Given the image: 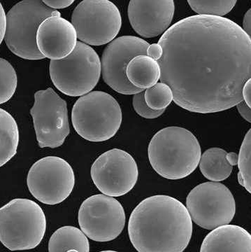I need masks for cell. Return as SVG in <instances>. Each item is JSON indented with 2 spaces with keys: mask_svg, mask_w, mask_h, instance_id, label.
Returning a JSON list of instances; mask_svg holds the SVG:
<instances>
[{
  "mask_svg": "<svg viewBox=\"0 0 251 252\" xmlns=\"http://www.w3.org/2000/svg\"><path fill=\"white\" fill-rule=\"evenodd\" d=\"M158 44L161 82L181 108L199 114L223 112L243 100L251 77V38L223 16L195 15L168 28Z\"/></svg>",
  "mask_w": 251,
  "mask_h": 252,
  "instance_id": "cell-1",
  "label": "cell"
},
{
  "mask_svg": "<svg viewBox=\"0 0 251 252\" xmlns=\"http://www.w3.org/2000/svg\"><path fill=\"white\" fill-rule=\"evenodd\" d=\"M193 230L187 207L169 195L144 199L129 219V238L139 252H182L191 242Z\"/></svg>",
  "mask_w": 251,
  "mask_h": 252,
  "instance_id": "cell-2",
  "label": "cell"
},
{
  "mask_svg": "<svg viewBox=\"0 0 251 252\" xmlns=\"http://www.w3.org/2000/svg\"><path fill=\"white\" fill-rule=\"evenodd\" d=\"M200 144L191 131L170 126L158 131L150 141L148 160L153 170L163 178L182 180L199 165Z\"/></svg>",
  "mask_w": 251,
  "mask_h": 252,
  "instance_id": "cell-3",
  "label": "cell"
},
{
  "mask_svg": "<svg viewBox=\"0 0 251 252\" xmlns=\"http://www.w3.org/2000/svg\"><path fill=\"white\" fill-rule=\"evenodd\" d=\"M46 230L45 213L32 200L16 198L0 207V242L11 251L37 248Z\"/></svg>",
  "mask_w": 251,
  "mask_h": 252,
  "instance_id": "cell-4",
  "label": "cell"
},
{
  "mask_svg": "<svg viewBox=\"0 0 251 252\" xmlns=\"http://www.w3.org/2000/svg\"><path fill=\"white\" fill-rule=\"evenodd\" d=\"M123 120L118 101L103 91H92L82 95L72 111V125L85 140L101 142L116 135Z\"/></svg>",
  "mask_w": 251,
  "mask_h": 252,
  "instance_id": "cell-5",
  "label": "cell"
},
{
  "mask_svg": "<svg viewBox=\"0 0 251 252\" xmlns=\"http://www.w3.org/2000/svg\"><path fill=\"white\" fill-rule=\"evenodd\" d=\"M54 16L61 14L41 0H23L14 5L6 15L4 39L10 51L29 61L45 59L38 49L37 33L41 23Z\"/></svg>",
  "mask_w": 251,
  "mask_h": 252,
  "instance_id": "cell-6",
  "label": "cell"
},
{
  "mask_svg": "<svg viewBox=\"0 0 251 252\" xmlns=\"http://www.w3.org/2000/svg\"><path fill=\"white\" fill-rule=\"evenodd\" d=\"M101 61L90 46L79 41L64 59L51 60L49 72L53 84L62 94L79 97L95 89L100 79Z\"/></svg>",
  "mask_w": 251,
  "mask_h": 252,
  "instance_id": "cell-7",
  "label": "cell"
},
{
  "mask_svg": "<svg viewBox=\"0 0 251 252\" xmlns=\"http://www.w3.org/2000/svg\"><path fill=\"white\" fill-rule=\"evenodd\" d=\"M72 23L79 39L87 45L97 46L116 37L122 18L118 7L110 0H83L74 10Z\"/></svg>",
  "mask_w": 251,
  "mask_h": 252,
  "instance_id": "cell-8",
  "label": "cell"
},
{
  "mask_svg": "<svg viewBox=\"0 0 251 252\" xmlns=\"http://www.w3.org/2000/svg\"><path fill=\"white\" fill-rule=\"evenodd\" d=\"M186 207L193 221L206 230L230 223L236 213L235 200L230 190L223 184L211 181L191 190Z\"/></svg>",
  "mask_w": 251,
  "mask_h": 252,
  "instance_id": "cell-9",
  "label": "cell"
},
{
  "mask_svg": "<svg viewBox=\"0 0 251 252\" xmlns=\"http://www.w3.org/2000/svg\"><path fill=\"white\" fill-rule=\"evenodd\" d=\"M27 185L34 198L41 203L55 205L64 201L75 185L73 168L57 157H46L34 162L27 176Z\"/></svg>",
  "mask_w": 251,
  "mask_h": 252,
  "instance_id": "cell-10",
  "label": "cell"
},
{
  "mask_svg": "<svg viewBox=\"0 0 251 252\" xmlns=\"http://www.w3.org/2000/svg\"><path fill=\"white\" fill-rule=\"evenodd\" d=\"M79 226L87 238L99 243L118 238L125 228L123 205L105 194L92 195L83 202L78 215Z\"/></svg>",
  "mask_w": 251,
  "mask_h": 252,
  "instance_id": "cell-11",
  "label": "cell"
},
{
  "mask_svg": "<svg viewBox=\"0 0 251 252\" xmlns=\"http://www.w3.org/2000/svg\"><path fill=\"white\" fill-rule=\"evenodd\" d=\"M30 114L40 148L55 149L64 144L70 133L67 104L52 88L35 93Z\"/></svg>",
  "mask_w": 251,
  "mask_h": 252,
  "instance_id": "cell-12",
  "label": "cell"
},
{
  "mask_svg": "<svg viewBox=\"0 0 251 252\" xmlns=\"http://www.w3.org/2000/svg\"><path fill=\"white\" fill-rule=\"evenodd\" d=\"M90 175L101 193L120 197L131 191L136 185L139 169L130 154L122 149H113L97 158L92 165Z\"/></svg>",
  "mask_w": 251,
  "mask_h": 252,
  "instance_id": "cell-13",
  "label": "cell"
},
{
  "mask_svg": "<svg viewBox=\"0 0 251 252\" xmlns=\"http://www.w3.org/2000/svg\"><path fill=\"white\" fill-rule=\"evenodd\" d=\"M149 43L135 36H122L111 41L102 56L103 80L115 92L135 94L143 89L134 86L128 81L126 68L130 60L140 54H146Z\"/></svg>",
  "mask_w": 251,
  "mask_h": 252,
  "instance_id": "cell-14",
  "label": "cell"
},
{
  "mask_svg": "<svg viewBox=\"0 0 251 252\" xmlns=\"http://www.w3.org/2000/svg\"><path fill=\"white\" fill-rule=\"evenodd\" d=\"M174 11V0H130L128 14L130 25L139 35L154 38L169 28Z\"/></svg>",
  "mask_w": 251,
  "mask_h": 252,
  "instance_id": "cell-15",
  "label": "cell"
},
{
  "mask_svg": "<svg viewBox=\"0 0 251 252\" xmlns=\"http://www.w3.org/2000/svg\"><path fill=\"white\" fill-rule=\"evenodd\" d=\"M77 33L72 23L60 16H51L38 28L37 44L41 54L51 60L64 59L73 51Z\"/></svg>",
  "mask_w": 251,
  "mask_h": 252,
  "instance_id": "cell-16",
  "label": "cell"
},
{
  "mask_svg": "<svg viewBox=\"0 0 251 252\" xmlns=\"http://www.w3.org/2000/svg\"><path fill=\"white\" fill-rule=\"evenodd\" d=\"M201 252H251V235L237 225L227 223L211 230L203 240Z\"/></svg>",
  "mask_w": 251,
  "mask_h": 252,
  "instance_id": "cell-17",
  "label": "cell"
},
{
  "mask_svg": "<svg viewBox=\"0 0 251 252\" xmlns=\"http://www.w3.org/2000/svg\"><path fill=\"white\" fill-rule=\"evenodd\" d=\"M126 76L134 86L144 90L160 80L159 63L146 54L137 55L129 62Z\"/></svg>",
  "mask_w": 251,
  "mask_h": 252,
  "instance_id": "cell-18",
  "label": "cell"
},
{
  "mask_svg": "<svg viewBox=\"0 0 251 252\" xmlns=\"http://www.w3.org/2000/svg\"><path fill=\"white\" fill-rule=\"evenodd\" d=\"M49 252L90 251L88 239L82 230L72 225L61 227L54 232L49 240Z\"/></svg>",
  "mask_w": 251,
  "mask_h": 252,
  "instance_id": "cell-19",
  "label": "cell"
},
{
  "mask_svg": "<svg viewBox=\"0 0 251 252\" xmlns=\"http://www.w3.org/2000/svg\"><path fill=\"white\" fill-rule=\"evenodd\" d=\"M227 153L219 147H213L204 152L198 165L203 176L211 182L227 180L233 170V166L226 159Z\"/></svg>",
  "mask_w": 251,
  "mask_h": 252,
  "instance_id": "cell-20",
  "label": "cell"
},
{
  "mask_svg": "<svg viewBox=\"0 0 251 252\" xmlns=\"http://www.w3.org/2000/svg\"><path fill=\"white\" fill-rule=\"evenodd\" d=\"M19 144L17 123L9 112L0 108V167L15 157Z\"/></svg>",
  "mask_w": 251,
  "mask_h": 252,
  "instance_id": "cell-21",
  "label": "cell"
},
{
  "mask_svg": "<svg viewBox=\"0 0 251 252\" xmlns=\"http://www.w3.org/2000/svg\"><path fill=\"white\" fill-rule=\"evenodd\" d=\"M191 9L198 15L224 16L235 6L237 0H187Z\"/></svg>",
  "mask_w": 251,
  "mask_h": 252,
  "instance_id": "cell-22",
  "label": "cell"
},
{
  "mask_svg": "<svg viewBox=\"0 0 251 252\" xmlns=\"http://www.w3.org/2000/svg\"><path fill=\"white\" fill-rule=\"evenodd\" d=\"M144 99L150 108L163 110L167 108L173 101L172 91L165 83L158 82L144 91Z\"/></svg>",
  "mask_w": 251,
  "mask_h": 252,
  "instance_id": "cell-23",
  "label": "cell"
},
{
  "mask_svg": "<svg viewBox=\"0 0 251 252\" xmlns=\"http://www.w3.org/2000/svg\"><path fill=\"white\" fill-rule=\"evenodd\" d=\"M16 70L6 60L0 58V104L11 99L17 89Z\"/></svg>",
  "mask_w": 251,
  "mask_h": 252,
  "instance_id": "cell-24",
  "label": "cell"
},
{
  "mask_svg": "<svg viewBox=\"0 0 251 252\" xmlns=\"http://www.w3.org/2000/svg\"><path fill=\"white\" fill-rule=\"evenodd\" d=\"M251 129L244 137L240 151L238 155L237 165L239 174L242 177L244 186L249 193L251 192Z\"/></svg>",
  "mask_w": 251,
  "mask_h": 252,
  "instance_id": "cell-25",
  "label": "cell"
},
{
  "mask_svg": "<svg viewBox=\"0 0 251 252\" xmlns=\"http://www.w3.org/2000/svg\"><path fill=\"white\" fill-rule=\"evenodd\" d=\"M133 105L135 112L140 117L146 119H155L163 115V110H153L147 105L144 99V91L133 94Z\"/></svg>",
  "mask_w": 251,
  "mask_h": 252,
  "instance_id": "cell-26",
  "label": "cell"
},
{
  "mask_svg": "<svg viewBox=\"0 0 251 252\" xmlns=\"http://www.w3.org/2000/svg\"><path fill=\"white\" fill-rule=\"evenodd\" d=\"M48 7L53 9H62L69 7L75 0H41Z\"/></svg>",
  "mask_w": 251,
  "mask_h": 252,
  "instance_id": "cell-27",
  "label": "cell"
},
{
  "mask_svg": "<svg viewBox=\"0 0 251 252\" xmlns=\"http://www.w3.org/2000/svg\"><path fill=\"white\" fill-rule=\"evenodd\" d=\"M163 54V49L159 44H152L148 46L146 50V55L151 59L158 61Z\"/></svg>",
  "mask_w": 251,
  "mask_h": 252,
  "instance_id": "cell-28",
  "label": "cell"
},
{
  "mask_svg": "<svg viewBox=\"0 0 251 252\" xmlns=\"http://www.w3.org/2000/svg\"><path fill=\"white\" fill-rule=\"evenodd\" d=\"M238 112L247 122H251V107H249L244 100L241 101L237 104Z\"/></svg>",
  "mask_w": 251,
  "mask_h": 252,
  "instance_id": "cell-29",
  "label": "cell"
},
{
  "mask_svg": "<svg viewBox=\"0 0 251 252\" xmlns=\"http://www.w3.org/2000/svg\"><path fill=\"white\" fill-rule=\"evenodd\" d=\"M6 14L2 4L0 2V45L4 39L5 31H6Z\"/></svg>",
  "mask_w": 251,
  "mask_h": 252,
  "instance_id": "cell-30",
  "label": "cell"
},
{
  "mask_svg": "<svg viewBox=\"0 0 251 252\" xmlns=\"http://www.w3.org/2000/svg\"><path fill=\"white\" fill-rule=\"evenodd\" d=\"M243 100L251 107V79L246 81L242 89Z\"/></svg>",
  "mask_w": 251,
  "mask_h": 252,
  "instance_id": "cell-31",
  "label": "cell"
},
{
  "mask_svg": "<svg viewBox=\"0 0 251 252\" xmlns=\"http://www.w3.org/2000/svg\"><path fill=\"white\" fill-rule=\"evenodd\" d=\"M243 30L248 35L251 36V10L249 9L244 15L243 21Z\"/></svg>",
  "mask_w": 251,
  "mask_h": 252,
  "instance_id": "cell-32",
  "label": "cell"
},
{
  "mask_svg": "<svg viewBox=\"0 0 251 252\" xmlns=\"http://www.w3.org/2000/svg\"><path fill=\"white\" fill-rule=\"evenodd\" d=\"M226 159L232 166H235L237 165L238 155L234 152H229L226 154Z\"/></svg>",
  "mask_w": 251,
  "mask_h": 252,
  "instance_id": "cell-33",
  "label": "cell"
}]
</instances>
